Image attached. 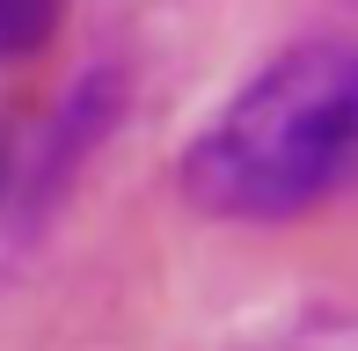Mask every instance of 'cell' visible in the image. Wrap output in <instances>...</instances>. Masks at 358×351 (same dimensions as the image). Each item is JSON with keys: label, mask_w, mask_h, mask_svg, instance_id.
I'll list each match as a JSON object with an SVG mask.
<instances>
[{"label": "cell", "mask_w": 358, "mask_h": 351, "mask_svg": "<svg viewBox=\"0 0 358 351\" xmlns=\"http://www.w3.org/2000/svg\"><path fill=\"white\" fill-rule=\"evenodd\" d=\"M66 8H73V0H0V66H15V59H37L44 44L59 37Z\"/></svg>", "instance_id": "obj_3"}, {"label": "cell", "mask_w": 358, "mask_h": 351, "mask_svg": "<svg viewBox=\"0 0 358 351\" xmlns=\"http://www.w3.org/2000/svg\"><path fill=\"white\" fill-rule=\"evenodd\" d=\"M176 183L205 220H300L358 183V44L315 37L256 66L183 147Z\"/></svg>", "instance_id": "obj_1"}, {"label": "cell", "mask_w": 358, "mask_h": 351, "mask_svg": "<svg viewBox=\"0 0 358 351\" xmlns=\"http://www.w3.org/2000/svg\"><path fill=\"white\" fill-rule=\"evenodd\" d=\"M117 110H124V73H117V66L80 73V81L66 88V103H59L52 132H44V154H37V169H29V198L66 183V176L80 169V154L103 147V132L117 124Z\"/></svg>", "instance_id": "obj_2"}]
</instances>
